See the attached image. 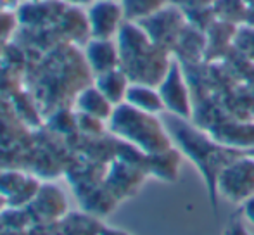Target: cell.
I'll use <instances>...</instances> for the list:
<instances>
[{
	"mask_svg": "<svg viewBox=\"0 0 254 235\" xmlns=\"http://www.w3.org/2000/svg\"><path fill=\"white\" fill-rule=\"evenodd\" d=\"M107 131L145 154H156L175 145L173 137L159 115L144 113L127 102L114 108L113 116L107 121Z\"/></svg>",
	"mask_w": 254,
	"mask_h": 235,
	"instance_id": "3957f363",
	"label": "cell"
},
{
	"mask_svg": "<svg viewBox=\"0 0 254 235\" xmlns=\"http://www.w3.org/2000/svg\"><path fill=\"white\" fill-rule=\"evenodd\" d=\"M166 126L173 137L175 145L184 152L185 158L194 163V166L202 175L211 206L216 211L218 176L225 170V166H228L234 159H237L239 156L246 154V152L220 144L204 128L192 123V119H182V118L171 116Z\"/></svg>",
	"mask_w": 254,
	"mask_h": 235,
	"instance_id": "6da1fadb",
	"label": "cell"
},
{
	"mask_svg": "<svg viewBox=\"0 0 254 235\" xmlns=\"http://www.w3.org/2000/svg\"><path fill=\"white\" fill-rule=\"evenodd\" d=\"M130 83V78H128V74L121 67H116V69L106 71V73L94 76V85L114 106H120L125 102Z\"/></svg>",
	"mask_w": 254,
	"mask_h": 235,
	"instance_id": "e0dca14e",
	"label": "cell"
},
{
	"mask_svg": "<svg viewBox=\"0 0 254 235\" xmlns=\"http://www.w3.org/2000/svg\"><path fill=\"white\" fill-rule=\"evenodd\" d=\"M246 3H248V7L249 5H254V0H246Z\"/></svg>",
	"mask_w": 254,
	"mask_h": 235,
	"instance_id": "f546056e",
	"label": "cell"
},
{
	"mask_svg": "<svg viewBox=\"0 0 254 235\" xmlns=\"http://www.w3.org/2000/svg\"><path fill=\"white\" fill-rule=\"evenodd\" d=\"M14 26H16L14 12H2V10H0V42L9 38V35L12 33Z\"/></svg>",
	"mask_w": 254,
	"mask_h": 235,
	"instance_id": "44dd1931",
	"label": "cell"
},
{
	"mask_svg": "<svg viewBox=\"0 0 254 235\" xmlns=\"http://www.w3.org/2000/svg\"><path fill=\"white\" fill-rule=\"evenodd\" d=\"M241 215L246 222L254 227V195H251L248 201H244L241 204Z\"/></svg>",
	"mask_w": 254,
	"mask_h": 235,
	"instance_id": "cb8c5ba5",
	"label": "cell"
},
{
	"mask_svg": "<svg viewBox=\"0 0 254 235\" xmlns=\"http://www.w3.org/2000/svg\"><path fill=\"white\" fill-rule=\"evenodd\" d=\"M0 235H28V230H16V229L0 227Z\"/></svg>",
	"mask_w": 254,
	"mask_h": 235,
	"instance_id": "4316f807",
	"label": "cell"
},
{
	"mask_svg": "<svg viewBox=\"0 0 254 235\" xmlns=\"http://www.w3.org/2000/svg\"><path fill=\"white\" fill-rule=\"evenodd\" d=\"M90 38H118L127 23L123 3L120 0H94L85 9Z\"/></svg>",
	"mask_w": 254,
	"mask_h": 235,
	"instance_id": "52a82bcc",
	"label": "cell"
},
{
	"mask_svg": "<svg viewBox=\"0 0 254 235\" xmlns=\"http://www.w3.org/2000/svg\"><path fill=\"white\" fill-rule=\"evenodd\" d=\"M66 5H73V7H83V5H90L94 0H63Z\"/></svg>",
	"mask_w": 254,
	"mask_h": 235,
	"instance_id": "83f0119b",
	"label": "cell"
},
{
	"mask_svg": "<svg viewBox=\"0 0 254 235\" xmlns=\"http://www.w3.org/2000/svg\"><path fill=\"white\" fill-rule=\"evenodd\" d=\"M21 0H0V10L2 12H17L21 9Z\"/></svg>",
	"mask_w": 254,
	"mask_h": 235,
	"instance_id": "d4e9b609",
	"label": "cell"
},
{
	"mask_svg": "<svg viewBox=\"0 0 254 235\" xmlns=\"http://www.w3.org/2000/svg\"><path fill=\"white\" fill-rule=\"evenodd\" d=\"M125 102L133 106L135 109H140L144 113H151V115H161L163 111H166L164 109L163 97L159 94V88L154 87V85L130 83Z\"/></svg>",
	"mask_w": 254,
	"mask_h": 235,
	"instance_id": "2e32d148",
	"label": "cell"
},
{
	"mask_svg": "<svg viewBox=\"0 0 254 235\" xmlns=\"http://www.w3.org/2000/svg\"><path fill=\"white\" fill-rule=\"evenodd\" d=\"M144 31L149 35V38L161 49L173 54L182 33L187 28V16L185 12L175 3H170L164 9L151 14L145 19L138 21Z\"/></svg>",
	"mask_w": 254,
	"mask_h": 235,
	"instance_id": "8992f818",
	"label": "cell"
},
{
	"mask_svg": "<svg viewBox=\"0 0 254 235\" xmlns=\"http://www.w3.org/2000/svg\"><path fill=\"white\" fill-rule=\"evenodd\" d=\"M147 176V172L142 166L130 165V163L114 158L106 168L104 185L116 195L118 201H123L137 194Z\"/></svg>",
	"mask_w": 254,
	"mask_h": 235,
	"instance_id": "9c48e42d",
	"label": "cell"
},
{
	"mask_svg": "<svg viewBox=\"0 0 254 235\" xmlns=\"http://www.w3.org/2000/svg\"><path fill=\"white\" fill-rule=\"evenodd\" d=\"M121 3H123L127 19L138 23V21L149 17L151 14L173 3V0H121Z\"/></svg>",
	"mask_w": 254,
	"mask_h": 235,
	"instance_id": "ffe728a7",
	"label": "cell"
},
{
	"mask_svg": "<svg viewBox=\"0 0 254 235\" xmlns=\"http://www.w3.org/2000/svg\"><path fill=\"white\" fill-rule=\"evenodd\" d=\"M213 9L220 21L242 26V24H246L249 7L246 0H214Z\"/></svg>",
	"mask_w": 254,
	"mask_h": 235,
	"instance_id": "d6986e66",
	"label": "cell"
},
{
	"mask_svg": "<svg viewBox=\"0 0 254 235\" xmlns=\"http://www.w3.org/2000/svg\"><path fill=\"white\" fill-rule=\"evenodd\" d=\"M83 58L94 76L120 67V45L116 38H88L85 42Z\"/></svg>",
	"mask_w": 254,
	"mask_h": 235,
	"instance_id": "7c38bea8",
	"label": "cell"
},
{
	"mask_svg": "<svg viewBox=\"0 0 254 235\" xmlns=\"http://www.w3.org/2000/svg\"><path fill=\"white\" fill-rule=\"evenodd\" d=\"M207 54V37L206 31L187 24L182 33L177 47L173 51V58L180 60L184 66H197Z\"/></svg>",
	"mask_w": 254,
	"mask_h": 235,
	"instance_id": "5bb4252c",
	"label": "cell"
},
{
	"mask_svg": "<svg viewBox=\"0 0 254 235\" xmlns=\"http://www.w3.org/2000/svg\"><path fill=\"white\" fill-rule=\"evenodd\" d=\"M120 2H121V0H120Z\"/></svg>",
	"mask_w": 254,
	"mask_h": 235,
	"instance_id": "1f68e13d",
	"label": "cell"
},
{
	"mask_svg": "<svg viewBox=\"0 0 254 235\" xmlns=\"http://www.w3.org/2000/svg\"><path fill=\"white\" fill-rule=\"evenodd\" d=\"M74 108L81 115H87L92 118H97L101 121H109V118L113 116L114 108L116 106L99 90L92 81L90 85L83 87L76 95H74Z\"/></svg>",
	"mask_w": 254,
	"mask_h": 235,
	"instance_id": "9a60e30c",
	"label": "cell"
},
{
	"mask_svg": "<svg viewBox=\"0 0 254 235\" xmlns=\"http://www.w3.org/2000/svg\"><path fill=\"white\" fill-rule=\"evenodd\" d=\"M5 208H7V199L3 197L2 194H0V213H2V211H3V209H5Z\"/></svg>",
	"mask_w": 254,
	"mask_h": 235,
	"instance_id": "f1b7e54d",
	"label": "cell"
},
{
	"mask_svg": "<svg viewBox=\"0 0 254 235\" xmlns=\"http://www.w3.org/2000/svg\"><path fill=\"white\" fill-rule=\"evenodd\" d=\"M175 5L180 7L184 12L194 9H202V7H211L214 3V0H173Z\"/></svg>",
	"mask_w": 254,
	"mask_h": 235,
	"instance_id": "603a6c76",
	"label": "cell"
},
{
	"mask_svg": "<svg viewBox=\"0 0 254 235\" xmlns=\"http://www.w3.org/2000/svg\"><path fill=\"white\" fill-rule=\"evenodd\" d=\"M28 209L35 218V223L56 225L67 215V199L63 188L56 183H42L37 197Z\"/></svg>",
	"mask_w": 254,
	"mask_h": 235,
	"instance_id": "8fae6325",
	"label": "cell"
},
{
	"mask_svg": "<svg viewBox=\"0 0 254 235\" xmlns=\"http://www.w3.org/2000/svg\"><path fill=\"white\" fill-rule=\"evenodd\" d=\"M42 183L37 176L17 170L0 172V194L7 199L9 208H28L37 197Z\"/></svg>",
	"mask_w": 254,
	"mask_h": 235,
	"instance_id": "30bf717a",
	"label": "cell"
},
{
	"mask_svg": "<svg viewBox=\"0 0 254 235\" xmlns=\"http://www.w3.org/2000/svg\"><path fill=\"white\" fill-rule=\"evenodd\" d=\"M30 2H49V0H30Z\"/></svg>",
	"mask_w": 254,
	"mask_h": 235,
	"instance_id": "4dcf8cb0",
	"label": "cell"
},
{
	"mask_svg": "<svg viewBox=\"0 0 254 235\" xmlns=\"http://www.w3.org/2000/svg\"><path fill=\"white\" fill-rule=\"evenodd\" d=\"M216 190L218 197H223L239 206L254 195V156L251 152L239 156L230 165L225 166L218 176Z\"/></svg>",
	"mask_w": 254,
	"mask_h": 235,
	"instance_id": "5b68a950",
	"label": "cell"
},
{
	"mask_svg": "<svg viewBox=\"0 0 254 235\" xmlns=\"http://www.w3.org/2000/svg\"><path fill=\"white\" fill-rule=\"evenodd\" d=\"M184 152L173 145L166 151L147 156V175L164 183H175L180 178Z\"/></svg>",
	"mask_w": 254,
	"mask_h": 235,
	"instance_id": "4fadbf2b",
	"label": "cell"
},
{
	"mask_svg": "<svg viewBox=\"0 0 254 235\" xmlns=\"http://www.w3.org/2000/svg\"><path fill=\"white\" fill-rule=\"evenodd\" d=\"M116 40L120 45V67L131 83L157 87L173 62V54L154 44L137 21H127Z\"/></svg>",
	"mask_w": 254,
	"mask_h": 235,
	"instance_id": "7a4b0ae2",
	"label": "cell"
},
{
	"mask_svg": "<svg viewBox=\"0 0 254 235\" xmlns=\"http://www.w3.org/2000/svg\"><path fill=\"white\" fill-rule=\"evenodd\" d=\"M101 235H131V234L125 232V230H121V229H114V227L104 225L102 230H101Z\"/></svg>",
	"mask_w": 254,
	"mask_h": 235,
	"instance_id": "484cf974",
	"label": "cell"
},
{
	"mask_svg": "<svg viewBox=\"0 0 254 235\" xmlns=\"http://www.w3.org/2000/svg\"><path fill=\"white\" fill-rule=\"evenodd\" d=\"M159 94L163 97L164 109L171 116L182 118V119H194V101H192V90L189 83L187 71L180 60L173 59L168 73L157 85Z\"/></svg>",
	"mask_w": 254,
	"mask_h": 235,
	"instance_id": "277c9868",
	"label": "cell"
},
{
	"mask_svg": "<svg viewBox=\"0 0 254 235\" xmlns=\"http://www.w3.org/2000/svg\"><path fill=\"white\" fill-rule=\"evenodd\" d=\"M204 130L220 144L242 152L254 151V121L237 118H218Z\"/></svg>",
	"mask_w": 254,
	"mask_h": 235,
	"instance_id": "ba28073f",
	"label": "cell"
},
{
	"mask_svg": "<svg viewBox=\"0 0 254 235\" xmlns=\"http://www.w3.org/2000/svg\"><path fill=\"white\" fill-rule=\"evenodd\" d=\"M239 26L237 24L227 23V21H220L216 19L214 24L206 31L207 37V54L206 58H220L225 52L228 51L232 44L235 42V37H237Z\"/></svg>",
	"mask_w": 254,
	"mask_h": 235,
	"instance_id": "ac0fdd59",
	"label": "cell"
},
{
	"mask_svg": "<svg viewBox=\"0 0 254 235\" xmlns=\"http://www.w3.org/2000/svg\"><path fill=\"white\" fill-rule=\"evenodd\" d=\"M223 235H253V234L249 232V229L246 227L242 218H232L228 222V225L225 227Z\"/></svg>",
	"mask_w": 254,
	"mask_h": 235,
	"instance_id": "7402d4cb",
	"label": "cell"
}]
</instances>
